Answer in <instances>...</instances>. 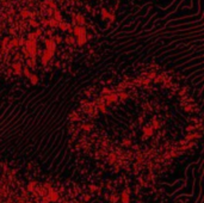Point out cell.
<instances>
[{"label": "cell", "instance_id": "6da1fadb", "mask_svg": "<svg viewBox=\"0 0 204 203\" xmlns=\"http://www.w3.org/2000/svg\"><path fill=\"white\" fill-rule=\"evenodd\" d=\"M20 14H22V17H24V18H26V17L30 16V12H29L28 10H24V11H22L20 12Z\"/></svg>", "mask_w": 204, "mask_h": 203}]
</instances>
